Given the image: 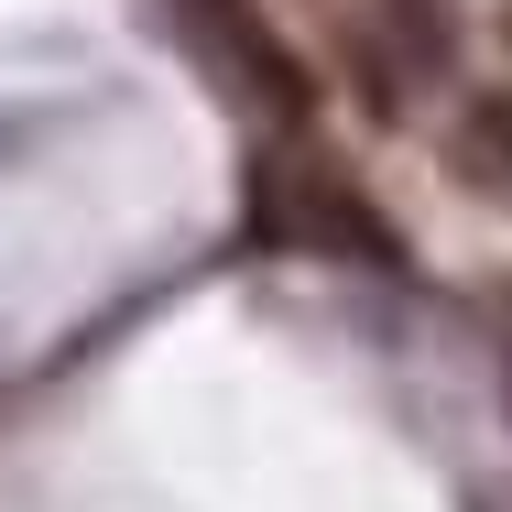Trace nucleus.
<instances>
[{
    "instance_id": "nucleus-3",
    "label": "nucleus",
    "mask_w": 512,
    "mask_h": 512,
    "mask_svg": "<svg viewBox=\"0 0 512 512\" xmlns=\"http://www.w3.org/2000/svg\"><path fill=\"white\" fill-rule=\"evenodd\" d=\"M458 164H469L480 186H491V175L512 186V88H480V99L458 109Z\"/></svg>"
},
{
    "instance_id": "nucleus-4",
    "label": "nucleus",
    "mask_w": 512,
    "mask_h": 512,
    "mask_svg": "<svg viewBox=\"0 0 512 512\" xmlns=\"http://www.w3.org/2000/svg\"><path fill=\"white\" fill-rule=\"evenodd\" d=\"M502 382H512V349H502Z\"/></svg>"
},
{
    "instance_id": "nucleus-1",
    "label": "nucleus",
    "mask_w": 512,
    "mask_h": 512,
    "mask_svg": "<svg viewBox=\"0 0 512 512\" xmlns=\"http://www.w3.org/2000/svg\"><path fill=\"white\" fill-rule=\"evenodd\" d=\"M295 240L338 251V262H371V273H404V229L360 197L338 164H306V175H295Z\"/></svg>"
},
{
    "instance_id": "nucleus-2",
    "label": "nucleus",
    "mask_w": 512,
    "mask_h": 512,
    "mask_svg": "<svg viewBox=\"0 0 512 512\" xmlns=\"http://www.w3.org/2000/svg\"><path fill=\"white\" fill-rule=\"evenodd\" d=\"M382 33L404 44L414 77H458V11L447 0H382Z\"/></svg>"
}]
</instances>
